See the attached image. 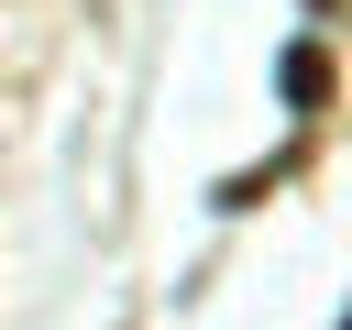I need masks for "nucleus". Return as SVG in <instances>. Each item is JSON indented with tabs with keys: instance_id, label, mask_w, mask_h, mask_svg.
Segmentation results:
<instances>
[{
	"instance_id": "1",
	"label": "nucleus",
	"mask_w": 352,
	"mask_h": 330,
	"mask_svg": "<svg viewBox=\"0 0 352 330\" xmlns=\"http://www.w3.org/2000/svg\"><path fill=\"white\" fill-rule=\"evenodd\" d=\"M275 88H286V110H319V99H330V55H319V44H297V55L275 66Z\"/></svg>"
}]
</instances>
